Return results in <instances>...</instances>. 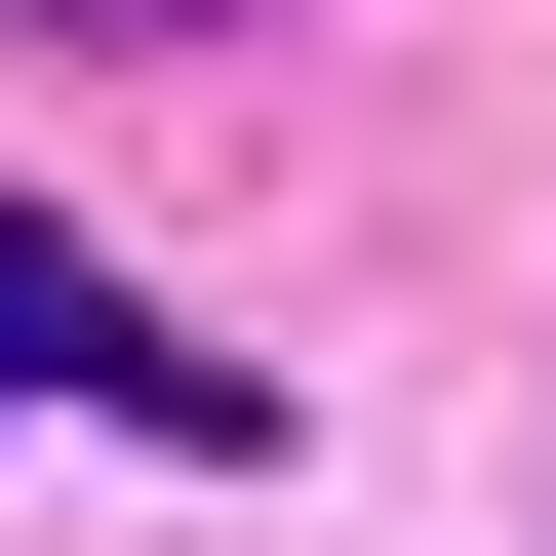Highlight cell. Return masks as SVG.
Segmentation results:
<instances>
[{"label":"cell","mask_w":556,"mask_h":556,"mask_svg":"<svg viewBox=\"0 0 556 556\" xmlns=\"http://www.w3.org/2000/svg\"><path fill=\"white\" fill-rule=\"evenodd\" d=\"M0 397H119V438H239V358H160V318H119V278L40 239V199H0Z\"/></svg>","instance_id":"obj_1"},{"label":"cell","mask_w":556,"mask_h":556,"mask_svg":"<svg viewBox=\"0 0 556 556\" xmlns=\"http://www.w3.org/2000/svg\"><path fill=\"white\" fill-rule=\"evenodd\" d=\"M40 40H239V0H40Z\"/></svg>","instance_id":"obj_2"}]
</instances>
